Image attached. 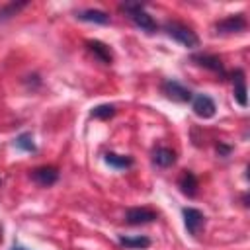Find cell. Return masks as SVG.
<instances>
[{"label": "cell", "instance_id": "1", "mask_svg": "<svg viewBox=\"0 0 250 250\" xmlns=\"http://www.w3.org/2000/svg\"><path fill=\"white\" fill-rule=\"evenodd\" d=\"M119 8H121V10L127 14V18H129L137 27H141L143 31H146V33H154V31H156V21H154L152 16L145 10V4H141V2H123Z\"/></svg>", "mask_w": 250, "mask_h": 250}, {"label": "cell", "instance_id": "2", "mask_svg": "<svg viewBox=\"0 0 250 250\" xmlns=\"http://www.w3.org/2000/svg\"><path fill=\"white\" fill-rule=\"evenodd\" d=\"M164 31L168 33V37H172L174 41H178L180 45H184L188 49L199 47V37L195 35V31L182 21H168L164 25Z\"/></svg>", "mask_w": 250, "mask_h": 250}, {"label": "cell", "instance_id": "3", "mask_svg": "<svg viewBox=\"0 0 250 250\" xmlns=\"http://www.w3.org/2000/svg\"><path fill=\"white\" fill-rule=\"evenodd\" d=\"M162 92L166 94V98H170L174 102H180V104L191 102V98H193L191 90L186 88L184 84H180L178 80H166V82H162Z\"/></svg>", "mask_w": 250, "mask_h": 250}, {"label": "cell", "instance_id": "4", "mask_svg": "<svg viewBox=\"0 0 250 250\" xmlns=\"http://www.w3.org/2000/svg\"><path fill=\"white\" fill-rule=\"evenodd\" d=\"M191 109H193V113H195L197 117H201V119H211V117L215 115V111H217V105H215V102H213L211 96H207V94H197V96L191 98Z\"/></svg>", "mask_w": 250, "mask_h": 250}, {"label": "cell", "instance_id": "5", "mask_svg": "<svg viewBox=\"0 0 250 250\" xmlns=\"http://www.w3.org/2000/svg\"><path fill=\"white\" fill-rule=\"evenodd\" d=\"M182 215H184L186 230H188L191 236H197L199 230H201V227H203V223H205V215H203L199 209H195V207H186V209L182 211Z\"/></svg>", "mask_w": 250, "mask_h": 250}, {"label": "cell", "instance_id": "6", "mask_svg": "<svg viewBox=\"0 0 250 250\" xmlns=\"http://www.w3.org/2000/svg\"><path fill=\"white\" fill-rule=\"evenodd\" d=\"M246 27V18L242 14H232V16H227L225 20L217 21L215 23V29L217 33H238Z\"/></svg>", "mask_w": 250, "mask_h": 250}, {"label": "cell", "instance_id": "7", "mask_svg": "<svg viewBox=\"0 0 250 250\" xmlns=\"http://www.w3.org/2000/svg\"><path fill=\"white\" fill-rule=\"evenodd\" d=\"M156 219H158V215L146 207H131L125 213V221L129 225H146V223H152Z\"/></svg>", "mask_w": 250, "mask_h": 250}, {"label": "cell", "instance_id": "8", "mask_svg": "<svg viewBox=\"0 0 250 250\" xmlns=\"http://www.w3.org/2000/svg\"><path fill=\"white\" fill-rule=\"evenodd\" d=\"M191 62H195L197 66H203V68H207V70H211V72H217V74L225 76V66H223L221 59L215 57V55L195 53V55H191Z\"/></svg>", "mask_w": 250, "mask_h": 250}, {"label": "cell", "instance_id": "9", "mask_svg": "<svg viewBox=\"0 0 250 250\" xmlns=\"http://www.w3.org/2000/svg\"><path fill=\"white\" fill-rule=\"evenodd\" d=\"M31 180L43 188H49L59 180V170L55 166H39L31 172Z\"/></svg>", "mask_w": 250, "mask_h": 250}, {"label": "cell", "instance_id": "10", "mask_svg": "<svg viewBox=\"0 0 250 250\" xmlns=\"http://www.w3.org/2000/svg\"><path fill=\"white\" fill-rule=\"evenodd\" d=\"M86 47H88V51H90L100 62H104V64H111L113 55H111V49H109L105 43L94 39V41H86Z\"/></svg>", "mask_w": 250, "mask_h": 250}, {"label": "cell", "instance_id": "11", "mask_svg": "<svg viewBox=\"0 0 250 250\" xmlns=\"http://www.w3.org/2000/svg\"><path fill=\"white\" fill-rule=\"evenodd\" d=\"M76 18L80 21H88V23H98V25H105L109 23V14L104 12V10H94V8H88V10H82L76 14Z\"/></svg>", "mask_w": 250, "mask_h": 250}, {"label": "cell", "instance_id": "12", "mask_svg": "<svg viewBox=\"0 0 250 250\" xmlns=\"http://www.w3.org/2000/svg\"><path fill=\"white\" fill-rule=\"evenodd\" d=\"M152 162L160 168H168L176 162V152L168 146H158V148L152 150Z\"/></svg>", "mask_w": 250, "mask_h": 250}, {"label": "cell", "instance_id": "13", "mask_svg": "<svg viewBox=\"0 0 250 250\" xmlns=\"http://www.w3.org/2000/svg\"><path fill=\"white\" fill-rule=\"evenodd\" d=\"M232 82H234V100L238 102V105L246 107L248 105V98H246V82H244V72L236 70L232 74Z\"/></svg>", "mask_w": 250, "mask_h": 250}, {"label": "cell", "instance_id": "14", "mask_svg": "<svg viewBox=\"0 0 250 250\" xmlns=\"http://www.w3.org/2000/svg\"><path fill=\"white\" fill-rule=\"evenodd\" d=\"M105 164H109L111 168L115 170H125V168H131L133 166V158L127 156V154H117V152H105L104 156Z\"/></svg>", "mask_w": 250, "mask_h": 250}, {"label": "cell", "instance_id": "15", "mask_svg": "<svg viewBox=\"0 0 250 250\" xmlns=\"http://www.w3.org/2000/svg\"><path fill=\"white\" fill-rule=\"evenodd\" d=\"M180 189H182V193L188 195V197H193V195L197 193V178H195L193 172L188 170V172L182 174V178H180Z\"/></svg>", "mask_w": 250, "mask_h": 250}, {"label": "cell", "instance_id": "16", "mask_svg": "<svg viewBox=\"0 0 250 250\" xmlns=\"http://www.w3.org/2000/svg\"><path fill=\"white\" fill-rule=\"evenodd\" d=\"M119 244L125 246V248L143 250V248H148L150 246V238L148 236H119Z\"/></svg>", "mask_w": 250, "mask_h": 250}, {"label": "cell", "instance_id": "17", "mask_svg": "<svg viewBox=\"0 0 250 250\" xmlns=\"http://www.w3.org/2000/svg\"><path fill=\"white\" fill-rule=\"evenodd\" d=\"M29 2H8V4H2L0 6V21H6L10 18H14L20 10H23Z\"/></svg>", "mask_w": 250, "mask_h": 250}, {"label": "cell", "instance_id": "18", "mask_svg": "<svg viewBox=\"0 0 250 250\" xmlns=\"http://www.w3.org/2000/svg\"><path fill=\"white\" fill-rule=\"evenodd\" d=\"M14 145H16V148H20V150H23V152H35V150H37L31 133H21V135H18Z\"/></svg>", "mask_w": 250, "mask_h": 250}, {"label": "cell", "instance_id": "19", "mask_svg": "<svg viewBox=\"0 0 250 250\" xmlns=\"http://www.w3.org/2000/svg\"><path fill=\"white\" fill-rule=\"evenodd\" d=\"M90 115L96 117V119H109V117L115 115V107L111 104H102V105H96Z\"/></svg>", "mask_w": 250, "mask_h": 250}, {"label": "cell", "instance_id": "20", "mask_svg": "<svg viewBox=\"0 0 250 250\" xmlns=\"http://www.w3.org/2000/svg\"><path fill=\"white\" fill-rule=\"evenodd\" d=\"M217 150H221L223 154H229V152H230V146H225V145H219V146H217Z\"/></svg>", "mask_w": 250, "mask_h": 250}, {"label": "cell", "instance_id": "21", "mask_svg": "<svg viewBox=\"0 0 250 250\" xmlns=\"http://www.w3.org/2000/svg\"><path fill=\"white\" fill-rule=\"evenodd\" d=\"M12 250H27V248H23V246H14Z\"/></svg>", "mask_w": 250, "mask_h": 250}]
</instances>
